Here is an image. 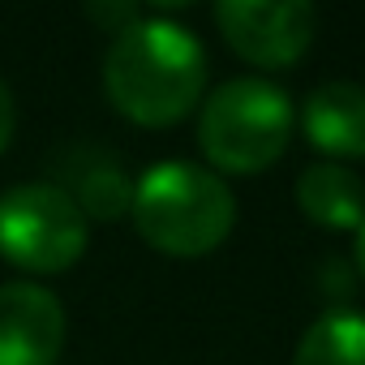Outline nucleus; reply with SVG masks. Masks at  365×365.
<instances>
[{
  "instance_id": "obj_1",
  "label": "nucleus",
  "mask_w": 365,
  "mask_h": 365,
  "mask_svg": "<svg viewBox=\"0 0 365 365\" xmlns=\"http://www.w3.org/2000/svg\"><path fill=\"white\" fill-rule=\"evenodd\" d=\"M103 91L125 120L142 129H168L202 103L207 48L180 22H168L159 14L138 18L108 43Z\"/></svg>"
},
{
  "instance_id": "obj_2",
  "label": "nucleus",
  "mask_w": 365,
  "mask_h": 365,
  "mask_svg": "<svg viewBox=\"0 0 365 365\" xmlns=\"http://www.w3.org/2000/svg\"><path fill=\"white\" fill-rule=\"evenodd\" d=\"M129 215L150 250L202 258L228 241L237 224V198L220 172L190 159H159L133 180Z\"/></svg>"
},
{
  "instance_id": "obj_3",
  "label": "nucleus",
  "mask_w": 365,
  "mask_h": 365,
  "mask_svg": "<svg viewBox=\"0 0 365 365\" xmlns=\"http://www.w3.org/2000/svg\"><path fill=\"white\" fill-rule=\"evenodd\" d=\"M297 112L284 86L267 78H232L202 99L198 146L215 172L258 176L288 150Z\"/></svg>"
},
{
  "instance_id": "obj_4",
  "label": "nucleus",
  "mask_w": 365,
  "mask_h": 365,
  "mask_svg": "<svg viewBox=\"0 0 365 365\" xmlns=\"http://www.w3.org/2000/svg\"><path fill=\"white\" fill-rule=\"evenodd\" d=\"M91 241V220L52 180H26L0 194V258L26 275L69 271Z\"/></svg>"
},
{
  "instance_id": "obj_5",
  "label": "nucleus",
  "mask_w": 365,
  "mask_h": 365,
  "mask_svg": "<svg viewBox=\"0 0 365 365\" xmlns=\"http://www.w3.org/2000/svg\"><path fill=\"white\" fill-rule=\"evenodd\" d=\"M215 26L254 69H292L314 43L318 14L305 0H224Z\"/></svg>"
},
{
  "instance_id": "obj_6",
  "label": "nucleus",
  "mask_w": 365,
  "mask_h": 365,
  "mask_svg": "<svg viewBox=\"0 0 365 365\" xmlns=\"http://www.w3.org/2000/svg\"><path fill=\"white\" fill-rule=\"evenodd\" d=\"M65 348L61 297L35 279L0 284V365H56Z\"/></svg>"
},
{
  "instance_id": "obj_7",
  "label": "nucleus",
  "mask_w": 365,
  "mask_h": 365,
  "mask_svg": "<svg viewBox=\"0 0 365 365\" xmlns=\"http://www.w3.org/2000/svg\"><path fill=\"white\" fill-rule=\"evenodd\" d=\"M301 133L331 159H365V86L322 82L301 103Z\"/></svg>"
},
{
  "instance_id": "obj_8",
  "label": "nucleus",
  "mask_w": 365,
  "mask_h": 365,
  "mask_svg": "<svg viewBox=\"0 0 365 365\" xmlns=\"http://www.w3.org/2000/svg\"><path fill=\"white\" fill-rule=\"evenodd\" d=\"M297 207L309 224L348 232L365 224V180L344 163H309L297 176Z\"/></svg>"
},
{
  "instance_id": "obj_9",
  "label": "nucleus",
  "mask_w": 365,
  "mask_h": 365,
  "mask_svg": "<svg viewBox=\"0 0 365 365\" xmlns=\"http://www.w3.org/2000/svg\"><path fill=\"white\" fill-rule=\"evenodd\" d=\"M78 172H69V198L78 202V211L86 220H120L129 215L133 202V180L120 172V163L112 155H95V150H78Z\"/></svg>"
},
{
  "instance_id": "obj_10",
  "label": "nucleus",
  "mask_w": 365,
  "mask_h": 365,
  "mask_svg": "<svg viewBox=\"0 0 365 365\" xmlns=\"http://www.w3.org/2000/svg\"><path fill=\"white\" fill-rule=\"evenodd\" d=\"M292 365H365V314L327 309L314 318L292 352Z\"/></svg>"
},
{
  "instance_id": "obj_11",
  "label": "nucleus",
  "mask_w": 365,
  "mask_h": 365,
  "mask_svg": "<svg viewBox=\"0 0 365 365\" xmlns=\"http://www.w3.org/2000/svg\"><path fill=\"white\" fill-rule=\"evenodd\" d=\"M86 14H91V22L108 26V35H120L125 26H133L138 18H146L138 5H99V0H91V5H86Z\"/></svg>"
},
{
  "instance_id": "obj_12",
  "label": "nucleus",
  "mask_w": 365,
  "mask_h": 365,
  "mask_svg": "<svg viewBox=\"0 0 365 365\" xmlns=\"http://www.w3.org/2000/svg\"><path fill=\"white\" fill-rule=\"evenodd\" d=\"M9 142H14V91L0 78V155H5Z\"/></svg>"
},
{
  "instance_id": "obj_13",
  "label": "nucleus",
  "mask_w": 365,
  "mask_h": 365,
  "mask_svg": "<svg viewBox=\"0 0 365 365\" xmlns=\"http://www.w3.org/2000/svg\"><path fill=\"white\" fill-rule=\"evenodd\" d=\"M352 258H356V271L365 275V224L356 228V245H352Z\"/></svg>"
}]
</instances>
